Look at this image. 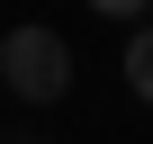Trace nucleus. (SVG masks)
Returning a JSON list of instances; mask_svg holds the SVG:
<instances>
[{
	"label": "nucleus",
	"mask_w": 153,
	"mask_h": 144,
	"mask_svg": "<svg viewBox=\"0 0 153 144\" xmlns=\"http://www.w3.org/2000/svg\"><path fill=\"white\" fill-rule=\"evenodd\" d=\"M0 72H9V90L27 108H54L72 90V45L54 27H9V36H0Z\"/></svg>",
	"instance_id": "f257e3e1"
},
{
	"label": "nucleus",
	"mask_w": 153,
	"mask_h": 144,
	"mask_svg": "<svg viewBox=\"0 0 153 144\" xmlns=\"http://www.w3.org/2000/svg\"><path fill=\"white\" fill-rule=\"evenodd\" d=\"M117 72H126V90H135V99H153V27L126 36V63H117Z\"/></svg>",
	"instance_id": "f03ea898"
},
{
	"label": "nucleus",
	"mask_w": 153,
	"mask_h": 144,
	"mask_svg": "<svg viewBox=\"0 0 153 144\" xmlns=\"http://www.w3.org/2000/svg\"><path fill=\"white\" fill-rule=\"evenodd\" d=\"M90 9H99V18H144L153 0H90Z\"/></svg>",
	"instance_id": "7ed1b4c3"
},
{
	"label": "nucleus",
	"mask_w": 153,
	"mask_h": 144,
	"mask_svg": "<svg viewBox=\"0 0 153 144\" xmlns=\"http://www.w3.org/2000/svg\"><path fill=\"white\" fill-rule=\"evenodd\" d=\"M0 90H9V72H0Z\"/></svg>",
	"instance_id": "20e7f679"
},
{
	"label": "nucleus",
	"mask_w": 153,
	"mask_h": 144,
	"mask_svg": "<svg viewBox=\"0 0 153 144\" xmlns=\"http://www.w3.org/2000/svg\"><path fill=\"white\" fill-rule=\"evenodd\" d=\"M27 144H36V135H27Z\"/></svg>",
	"instance_id": "39448f33"
}]
</instances>
